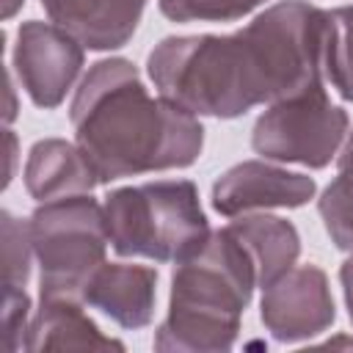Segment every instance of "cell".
Wrapping results in <instances>:
<instances>
[{
  "mask_svg": "<svg viewBox=\"0 0 353 353\" xmlns=\"http://www.w3.org/2000/svg\"><path fill=\"white\" fill-rule=\"evenodd\" d=\"M328 11L281 0L229 36H168L146 72L168 102L193 116L237 119L320 85L325 77Z\"/></svg>",
  "mask_w": 353,
  "mask_h": 353,
  "instance_id": "1",
  "label": "cell"
},
{
  "mask_svg": "<svg viewBox=\"0 0 353 353\" xmlns=\"http://www.w3.org/2000/svg\"><path fill=\"white\" fill-rule=\"evenodd\" d=\"M69 110L74 141L99 182L188 168L204 146L199 119L165 97L154 99L127 58L91 63Z\"/></svg>",
  "mask_w": 353,
  "mask_h": 353,
  "instance_id": "2",
  "label": "cell"
},
{
  "mask_svg": "<svg viewBox=\"0 0 353 353\" xmlns=\"http://www.w3.org/2000/svg\"><path fill=\"white\" fill-rule=\"evenodd\" d=\"M256 270L232 234V229L210 232V237L171 276L168 314L154 334L160 353H221L237 342L240 317L251 303Z\"/></svg>",
  "mask_w": 353,
  "mask_h": 353,
  "instance_id": "3",
  "label": "cell"
},
{
  "mask_svg": "<svg viewBox=\"0 0 353 353\" xmlns=\"http://www.w3.org/2000/svg\"><path fill=\"white\" fill-rule=\"evenodd\" d=\"M102 207L110 245L119 256L179 262L210 237V223L190 179L116 188Z\"/></svg>",
  "mask_w": 353,
  "mask_h": 353,
  "instance_id": "4",
  "label": "cell"
},
{
  "mask_svg": "<svg viewBox=\"0 0 353 353\" xmlns=\"http://www.w3.org/2000/svg\"><path fill=\"white\" fill-rule=\"evenodd\" d=\"M28 223L39 262V295L83 301V290L105 262L110 243L105 207L91 193L52 199L41 201Z\"/></svg>",
  "mask_w": 353,
  "mask_h": 353,
  "instance_id": "5",
  "label": "cell"
},
{
  "mask_svg": "<svg viewBox=\"0 0 353 353\" xmlns=\"http://www.w3.org/2000/svg\"><path fill=\"white\" fill-rule=\"evenodd\" d=\"M347 124V113L328 99L320 83L268 105L251 130V146L265 160L325 168L339 152Z\"/></svg>",
  "mask_w": 353,
  "mask_h": 353,
  "instance_id": "6",
  "label": "cell"
},
{
  "mask_svg": "<svg viewBox=\"0 0 353 353\" xmlns=\"http://www.w3.org/2000/svg\"><path fill=\"white\" fill-rule=\"evenodd\" d=\"M14 72L36 108H58L83 69V44L55 22H22L11 55Z\"/></svg>",
  "mask_w": 353,
  "mask_h": 353,
  "instance_id": "7",
  "label": "cell"
},
{
  "mask_svg": "<svg viewBox=\"0 0 353 353\" xmlns=\"http://www.w3.org/2000/svg\"><path fill=\"white\" fill-rule=\"evenodd\" d=\"M259 320L276 342H303L331 328L336 306L317 265H295L262 290Z\"/></svg>",
  "mask_w": 353,
  "mask_h": 353,
  "instance_id": "8",
  "label": "cell"
},
{
  "mask_svg": "<svg viewBox=\"0 0 353 353\" xmlns=\"http://www.w3.org/2000/svg\"><path fill=\"white\" fill-rule=\"evenodd\" d=\"M317 182L306 174L270 165L265 160H243L223 171L212 185V207L226 218L254 210L303 207L314 199Z\"/></svg>",
  "mask_w": 353,
  "mask_h": 353,
  "instance_id": "9",
  "label": "cell"
},
{
  "mask_svg": "<svg viewBox=\"0 0 353 353\" xmlns=\"http://www.w3.org/2000/svg\"><path fill=\"white\" fill-rule=\"evenodd\" d=\"M157 270L146 265L102 262L83 290V303L99 309L121 328H143L154 317Z\"/></svg>",
  "mask_w": 353,
  "mask_h": 353,
  "instance_id": "10",
  "label": "cell"
},
{
  "mask_svg": "<svg viewBox=\"0 0 353 353\" xmlns=\"http://www.w3.org/2000/svg\"><path fill=\"white\" fill-rule=\"evenodd\" d=\"M41 8L83 47L119 50L138 30L146 0H41Z\"/></svg>",
  "mask_w": 353,
  "mask_h": 353,
  "instance_id": "11",
  "label": "cell"
},
{
  "mask_svg": "<svg viewBox=\"0 0 353 353\" xmlns=\"http://www.w3.org/2000/svg\"><path fill=\"white\" fill-rule=\"evenodd\" d=\"M97 185L99 176L77 143H69L63 138H44L30 146L25 163V188L39 204L66 196H83Z\"/></svg>",
  "mask_w": 353,
  "mask_h": 353,
  "instance_id": "12",
  "label": "cell"
},
{
  "mask_svg": "<svg viewBox=\"0 0 353 353\" xmlns=\"http://www.w3.org/2000/svg\"><path fill=\"white\" fill-rule=\"evenodd\" d=\"M22 350H124V345L113 336H105L99 325L83 312L80 301L41 298L36 314L28 323Z\"/></svg>",
  "mask_w": 353,
  "mask_h": 353,
  "instance_id": "13",
  "label": "cell"
},
{
  "mask_svg": "<svg viewBox=\"0 0 353 353\" xmlns=\"http://www.w3.org/2000/svg\"><path fill=\"white\" fill-rule=\"evenodd\" d=\"M232 234L243 243L248 251L254 270H256V287L273 284L279 276H284L290 268H295L301 254V234L292 226V221L279 215H237V221L229 223Z\"/></svg>",
  "mask_w": 353,
  "mask_h": 353,
  "instance_id": "14",
  "label": "cell"
},
{
  "mask_svg": "<svg viewBox=\"0 0 353 353\" xmlns=\"http://www.w3.org/2000/svg\"><path fill=\"white\" fill-rule=\"evenodd\" d=\"M317 210L331 243L353 254V132L336 157V176L317 199Z\"/></svg>",
  "mask_w": 353,
  "mask_h": 353,
  "instance_id": "15",
  "label": "cell"
},
{
  "mask_svg": "<svg viewBox=\"0 0 353 353\" xmlns=\"http://www.w3.org/2000/svg\"><path fill=\"white\" fill-rule=\"evenodd\" d=\"M323 69L336 94L353 102V3L328 11Z\"/></svg>",
  "mask_w": 353,
  "mask_h": 353,
  "instance_id": "16",
  "label": "cell"
},
{
  "mask_svg": "<svg viewBox=\"0 0 353 353\" xmlns=\"http://www.w3.org/2000/svg\"><path fill=\"white\" fill-rule=\"evenodd\" d=\"M0 234H3V287H25L30 279V259L36 256L30 240V223L19 221L6 210L0 221Z\"/></svg>",
  "mask_w": 353,
  "mask_h": 353,
  "instance_id": "17",
  "label": "cell"
},
{
  "mask_svg": "<svg viewBox=\"0 0 353 353\" xmlns=\"http://www.w3.org/2000/svg\"><path fill=\"white\" fill-rule=\"evenodd\" d=\"M171 22H234L265 0H157Z\"/></svg>",
  "mask_w": 353,
  "mask_h": 353,
  "instance_id": "18",
  "label": "cell"
},
{
  "mask_svg": "<svg viewBox=\"0 0 353 353\" xmlns=\"http://www.w3.org/2000/svg\"><path fill=\"white\" fill-rule=\"evenodd\" d=\"M28 314H30V298L25 287H3V347L8 353L25 347V334L30 323Z\"/></svg>",
  "mask_w": 353,
  "mask_h": 353,
  "instance_id": "19",
  "label": "cell"
},
{
  "mask_svg": "<svg viewBox=\"0 0 353 353\" xmlns=\"http://www.w3.org/2000/svg\"><path fill=\"white\" fill-rule=\"evenodd\" d=\"M339 281H342V292H345V306H347V317L353 323V254L345 259V265L339 268Z\"/></svg>",
  "mask_w": 353,
  "mask_h": 353,
  "instance_id": "20",
  "label": "cell"
},
{
  "mask_svg": "<svg viewBox=\"0 0 353 353\" xmlns=\"http://www.w3.org/2000/svg\"><path fill=\"white\" fill-rule=\"evenodd\" d=\"M6 146H8V168H6V179H3V185H8L11 182V176H14V163H17V135L11 132V130H6Z\"/></svg>",
  "mask_w": 353,
  "mask_h": 353,
  "instance_id": "21",
  "label": "cell"
},
{
  "mask_svg": "<svg viewBox=\"0 0 353 353\" xmlns=\"http://www.w3.org/2000/svg\"><path fill=\"white\" fill-rule=\"evenodd\" d=\"M22 3H25V0H3V17L11 19V17L17 14V8H22Z\"/></svg>",
  "mask_w": 353,
  "mask_h": 353,
  "instance_id": "22",
  "label": "cell"
}]
</instances>
